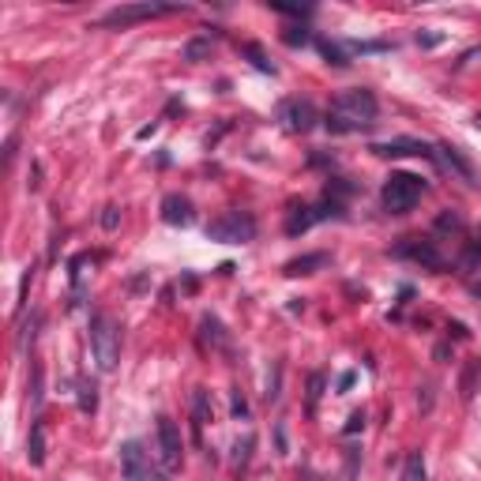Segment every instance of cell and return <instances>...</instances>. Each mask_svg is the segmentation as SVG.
I'll return each instance as SVG.
<instances>
[{
    "label": "cell",
    "instance_id": "cell-26",
    "mask_svg": "<svg viewBox=\"0 0 481 481\" xmlns=\"http://www.w3.org/2000/svg\"><path fill=\"white\" fill-rule=\"evenodd\" d=\"M30 403H35V410L42 406V368L38 365L30 368Z\"/></svg>",
    "mask_w": 481,
    "mask_h": 481
},
{
    "label": "cell",
    "instance_id": "cell-7",
    "mask_svg": "<svg viewBox=\"0 0 481 481\" xmlns=\"http://www.w3.org/2000/svg\"><path fill=\"white\" fill-rule=\"evenodd\" d=\"M158 459H162L166 470H181L185 462V440H181V429L173 418H158Z\"/></svg>",
    "mask_w": 481,
    "mask_h": 481
},
{
    "label": "cell",
    "instance_id": "cell-17",
    "mask_svg": "<svg viewBox=\"0 0 481 481\" xmlns=\"http://www.w3.org/2000/svg\"><path fill=\"white\" fill-rule=\"evenodd\" d=\"M200 327H203V343H211L215 350L226 346V331H222V324L215 316H200Z\"/></svg>",
    "mask_w": 481,
    "mask_h": 481
},
{
    "label": "cell",
    "instance_id": "cell-24",
    "mask_svg": "<svg viewBox=\"0 0 481 481\" xmlns=\"http://www.w3.org/2000/svg\"><path fill=\"white\" fill-rule=\"evenodd\" d=\"M282 42L290 45V50H297V45H309V42H312V35H309L304 27H290V30L282 35Z\"/></svg>",
    "mask_w": 481,
    "mask_h": 481
},
{
    "label": "cell",
    "instance_id": "cell-21",
    "mask_svg": "<svg viewBox=\"0 0 481 481\" xmlns=\"http://www.w3.org/2000/svg\"><path fill=\"white\" fill-rule=\"evenodd\" d=\"M207 53H211V35H203V38H192V42L185 45V60H192V64H200Z\"/></svg>",
    "mask_w": 481,
    "mask_h": 481
},
{
    "label": "cell",
    "instance_id": "cell-30",
    "mask_svg": "<svg viewBox=\"0 0 481 481\" xmlns=\"http://www.w3.org/2000/svg\"><path fill=\"white\" fill-rule=\"evenodd\" d=\"M230 406H233V418H237V422L248 418V403H245V395H240V388H233V403H230Z\"/></svg>",
    "mask_w": 481,
    "mask_h": 481
},
{
    "label": "cell",
    "instance_id": "cell-36",
    "mask_svg": "<svg viewBox=\"0 0 481 481\" xmlns=\"http://www.w3.org/2000/svg\"><path fill=\"white\" fill-rule=\"evenodd\" d=\"M350 383H354V373H343V380H339V391H346Z\"/></svg>",
    "mask_w": 481,
    "mask_h": 481
},
{
    "label": "cell",
    "instance_id": "cell-9",
    "mask_svg": "<svg viewBox=\"0 0 481 481\" xmlns=\"http://www.w3.org/2000/svg\"><path fill=\"white\" fill-rule=\"evenodd\" d=\"M279 121H282L286 132L304 136V132H312V128H316L319 114H316V106H312L309 99H286V102L279 106Z\"/></svg>",
    "mask_w": 481,
    "mask_h": 481
},
{
    "label": "cell",
    "instance_id": "cell-5",
    "mask_svg": "<svg viewBox=\"0 0 481 481\" xmlns=\"http://www.w3.org/2000/svg\"><path fill=\"white\" fill-rule=\"evenodd\" d=\"M207 237L218 240V245H248L256 237V218L248 211H226L207 226Z\"/></svg>",
    "mask_w": 481,
    "mask_h": 481
},
{
    "label": "cell",
    "instance_id": "cell-34",
    "mask_svg": "<svg viewBox=\"0 0 481 481\" xmlns=\"http://www.w3.org/2000/svg\"><path fill=\"white\" fill-rule=\"evenodd\" d=\"M444 38L440 35H418V45H440Z\"/></svg>",
    "mask_w": 481,
    "mask_h": 481
},
{
    "label": "cell",
    "instance_id": "cell-3",
    "mask_svg": "<svg viewBox=\"0 0 481 481\" xmlns=\"http://www.w3.org/2000/svg\"><path fill=\"white\" fill-rule=\"evenodd\" d=\"M425 181L414 177V173H391L388 181H383L380 188V200H383V211L388 215H410L414 207H418V200L425 196Z\"/></svg>",
    "mask_w": 481,
    "mask_h": 481
},
{
    "label": "cell",
    "instance_id": "cell-25",
    "mask_svg": "<svg viewBox=\"0 0 481 481\" xmlns=\"http://www.w3.org/2000/svg\"><path fill=\"white\" fill-rule=\"evenodd\" d=\"M30 279H35V267H27L23 271V279H20V301H15V316H20L27 309V290H30Z\"/></svg>",
    "mask_w": 481,
    "mask_h": 481
},
{
    "label": "cell",
    "instance_id": "cell-10",
    "mask_svg": "<svg viewBox=\"0 0 481 481\" xmlns=\"http://www.w3.org/2000/svg\"><path fill=\"white\" fill-rule=\"evenodd\" d=\"M373 154L380 158H429V162H437V151L429 147L425 139H388V143H373Z\"/></svg>",
    "mask_w": 481,
    "mask_h": 481
},
{
    "label": "cell",
    "instance_id": "cell-12",
    "mask_svg": "<svg viewBox=\"0 0 481 481\" xmlns=\"http://www.w3.org/2000/svg\"><path fill=\"white\" fill-rule=\"evenodd\" d=\"M319 218H327L324 203H319V207H312V203H294L290 215H286V233L297 237V233H304V230H312Z\"/></svg>",
    "mask_w": 481,
    "mask_h": 481
},
{
    "label": "cell",
    "instance_id": "cell-18",
    "mask_svg": "<svg viewBox=\"0 0 481 481\" xmlns=\"http://www.w3.org/2000/svg\"><path fill=\"white\" fill-rule=\"evenodd\" d=\"M403 481H429L425 474V455L422 452H410L403 462Z\"/></svg>",
    "mask_w": 481,
    "mask_h": 481
},
{
    "label": "cell",
    "instance_id": "cell-19",
    "mask_svg": "<svg viewBox=\"0 0 481 481\" xmlns=\"http://www.w3.org/2000/svg\"><path fill=\"white\" fill-rule=\"evenodd\" d=\"M240 57H248V60H252V68H260V72H267V75H275V64L264 57V50H260L256 42H245V45H240Z\"/></svg>",
    "mask_w": 481,
    "mask_h": 481
},
{
    "label": "cell",
    "instance_id": "cell-32",
    "mask_svg": "<svg viewBox=\"0 0 481 481\" xmlns=\"http://www.w3.org/2000/svg\"><path fill=\"white\" fill-rule=\"evenodd\" d=\"M102 226H106V230H117V226H121V211H117V207H106Z\"/></svg>",
    "mask_w": 481,
    "mask_h": 481
},
{
    "label": "cell",
    "instance_id": "cell-16",
    "mask_svg": "<svg viewBox=\"0 0 481 481\" xmlns=\"http://www.w3.org/2000/svg\"><path fill=\"white\" fill-rule=\"evenodd\" d=\"M324 264H327V256H324V252H312V256H301V260H290L282 271H286L290 279H297V275H312V271L324 267Z\"/></svg>",
    "mask_w": 481,
    "mask_h": 481
},
{
    "label": "cell",
    "instance_id": "cell-29",
    "mask_svg": "<svg viewBox=\"0 0 481 481\" xmlns=\"http://www.w3.org/2000/svg\"><path fill=\"white\" fill-rule=\"evenodd\" d=\"M477 264H481V240H470V245H467V256H462V267L474 271Z\"/></svg>",
    "mask_w": 481,
    "mask_h": 481
},
{
    "label": "cell",
    "instance_id": "cell-35",
    "mask_svg": "<svg viewBox=\"0 0 481 481\" xmlns=\"http://www.w3.org/2000/svg\"><path fill=\"white\" fill-rule=\"evenodd\" d=\"M447 331H452V335H455V339H467V335H470V331H467V327H462V324H452V327H447Z\"/></svg>",
    "mask_w": 481,
    "mask_h": 481
},
{
    "label": "cell",
    "instance_id": "cell-11",
    "mask_svg": "<svg viewBox=\"0 0 481 481\" xmlns=\"http://www.w3.org/2000/svg\"><path fill=\"white\" fill-rule=\"evenodd\" d=\"M162 222H166V226L188 230L192 222H196V207H192V200L181 196V192H170V196L162 200Z\"/></svg>",
    "mask_w": 481,
    "mask_h": 481
},
{
    "label": "cell",
    "instance_id": "cell-8",
    "mask_svg": "<svg viewBox=\"0 0 481 481\" xmlns=\"http://www.w3.org/2000/svg\"><path fill=\"white\" fill-rule=\"evenodd\" d=\"M391 252L398 256V260H414V264H422L429 271H440L444 267V256L437 248V240H429V237H403Z\"/></svg>",
    "mask_w": 481,
    "mask_h": 481
},
{
    "label": "cell",
    "instance_id": "cell-4",
    "mask_svg": "<svg viewBox=\"0 0 481 481\" xmlns=\"http://www.w3.org/2000/svg\"><path fill=\"white\" fill-rule=\"evenodd\" d=\"M173 12H188L185 4H121V8H109L99 27L106 30H124V27H132V23H147V20H158V15H173Z\"/></svg>",
    "mask_w": 481,
    "mask_h": 481
},
{
    "label": "cell",
    "instance_id": "cell-14",
    "mask_svg": "<svg viewBox=\"0 0 481 481\" xmlns=\"http://www.w3.org/2000/svg\"><path fill=\"white\" fill-rule=\"evenodd\" d=\"M215 418V406H211V391L207 388H196L192 391V425H196V432Z\"/></svg>",
    "mask_w": 481,
    "mask_h": 481
},
{
    "label": "cell",
    "instance_id": "cell-33",
    "mask_svg": "<svg viewBox=\"0 0 481 481\" xmlns=\"http://www.w3.org/2000/svg\"><path fill=\"white\" fill-rule=\"evenodd\" d=\"M358 429H365V410L350 414V422H346V432H358Z\"/></svg>",
    "mask_w": 481,
    "mask_h": 481
},
{
    "label": "cell",
    "instance_id": "cell-23",
    "mask_svg": "<svg viewBox=\"0 0 481 481\" xmlns=\"http://www.w3.org/2000/svg\"><path fill=\"white\" fill-rule=\"evenodd\" d=\"M477 368H481V361H467V368H462V380H459V391H462V398H470V395H474Z\"/></svg>",
    "mask_w": 481,
    "mask_h": 481
},
{
    "label": "cell",
    "instance_id": "cell-20",
    "mask_svg": "<svg viewBox=\"0 0 481 481\" xmlns=\"http://www.w3.org/2000/svg\"><path fill=\"white\" fill-rule=\"evenodd\" d=\"M316 50L324 53V57H327V64H335V68H346V64H350V57H346L335 42H327V38H319V42H316Z\"/></svg>",
    "mask_w": 481,
    "mask_h": 481
},
{
    "label": "cell",
    "instance_id": "cell-6",
    "mask_svg": "<svg viewBox=\"0 0 481 481\" xmlns=\"http://www.w3.org/2000/svg\"><path fill=\"white\" fill-rule=\"evenodd\" d=\"M121 474H124V481H162V470L151 462V455L143 452L139 440L121 444Z\"/></svg>",
    "mask_w": 481,
    "mask_h": 481
},
{
    "label": "cell",
    "instance_id": "cell-22",
    "mask_svg": "<svg viewBox=\"0 0 481 481\" xmlns=\"http://www.w3.org/2000/svg\"><path fill=\"white\" fill-rule=\"evenodd\" d=\"M94 391H99V388H94L91 380L79 383V410H83V414H94V406H99V395H94Z\"/></svg>",
    "mask_w": 481,
    "mask_h": 481
},
{
    "label": "cell",
    "instance_id": "cell-13",
    "mask_svg": "<svg viewBox=\"0 0 481 481\" xmlns=\"http://www.w3.org/2000/svg\"><path fill=\"white\" fill-rule=\"evenodd\" d=\"M437 151H444V166H447V170H455L467 185H477V173H474V166H470V158L462 154L459 147H452V143H440Z\"/></svg>",
    "mask_w": 481,
    "mask_h": 481
},
{
    "label": "cell",
    "instance_id": "cell-31",
    "mask_svg": "<svg viewBox=\"0 0 481 481\" xmlns=\"http://www.w3.org/2000/svg\"><path fill=\"white\" fill-rule=\"evenodd\" d=\"M437 230H462V218L459 215H440L437 218Z\"/></svg>",
    "mask_w": 481,
    "mask_h": 481
},
{
    "label": "cell",
    "instance_id": "cell-2",
    "mask_svg": "<svg viewBox=\"0 0 481 481\" xmlns=\"http://www.w3.org/2000/svg\"><path fill=\"white\" fill-rule=\"evenodd\" d=\"M91 354L99 373H114L117 361H121V324L114 316L99 312L91 319Z\"/></svg>",
    "mask_w": 481,
    "mask_h": 481
},
{
    "label": "cell",
    "instance_id": "cell-37",
    "mask_svg": "<svg viewBox=\"0 0 481 481\" xmlns=\"http://www.w3.org/2000/svg\"><path fill=\"white\" fill-rule=\"evenodd\" d=\"M474 128H477V132H481V109H477V117H474Z\"/></svg>",
    "mask_w": 481,
    "mask_h": 481
},
{
    "label": "cell",
    "instance_id": "cell-28",
    "mask_svg": "<svg viewBox=\"0 0 481 481\" xmlns=\"http://www.w3.org/2000/svg\"><path fill=\"white\" fill-rule=\"evenodd\" d=\"M319 391H324V376L312 373V376H309V410H316V403H319Z\"/></svg>",
    "mask_w": 481,
    "mask_h": 481
},
{
    "label": "cell",
    "instance_id": "cell-15",
    "mask_svg": "<svg viewBox=\"0 0 481 481\" xmlns=\"http://www.w3.org/2000/svg\"><path fill=\"white\" fill-rule=\"evenodd\" d=\"M27 459H30V467H42V462H45V425H42V418H35V425H30Z\"/></svg>",
    "mask_w": 481,
    "mask_h": 481
},
{
    "label": "cell",
    "instance_id": "cell-1",
    "mask_svg": "<svg viewBox=\"0 0 481 481\" xmlns=\"http://www.w3.org/2000/svg\"><path fill=\"white\" fill-rule=\"evenodd\" d=\"M376 117H380L376 94L358 87V91H343L339 99L331 102L324 124L331 136H350V132H368V128L376 124Z\"/></svg>",
    "mask_w": 481,
    "mask_h": 481
},
{
    "label": "cell",
    "instance_id": "cell-27",
    "mask_svg": "<svg viewBox=\"0 0 481 481\" xmlns=\"http://www.w3.org/2000/svg\"><path fill=\"white\" fill-rule=\"evenodd\" d=\"M391 50L388 42H350V53H383Z\"/></svg>",
    "mask_w": 481,
    "mask_h": 481
}]
</instances>
